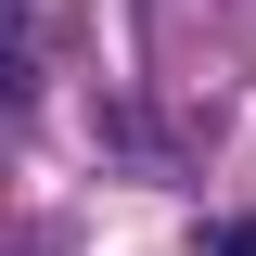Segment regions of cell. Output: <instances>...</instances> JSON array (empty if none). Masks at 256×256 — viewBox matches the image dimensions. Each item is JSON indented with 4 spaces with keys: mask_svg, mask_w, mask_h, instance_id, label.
Masks as SVG:
<instances>
[{
    "mask_svg": "<svg viewBox=\"0 0 256 256\" xmlns=\"http://www.w3.org/2000/svg\"><path fill=\"white\" fill-rule=\"evenodd\" d=\"M192 256H256V218H218V230H205Z\"/></svg>",
    "mask_w": 256,
    "mask_h": 256,
    "instance_id": "6da1fadb",
    "label": "cell"
}]
</instances>
